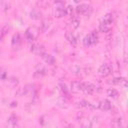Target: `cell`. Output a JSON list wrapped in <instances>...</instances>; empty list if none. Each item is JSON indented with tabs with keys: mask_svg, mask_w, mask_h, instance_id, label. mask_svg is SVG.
<instances>
[{
	"mask_svg": "<svg viewBox=\"0 0 128 128\" xmlns=\"http://www.w3.org/2000/svg\"><path fill=\"white\" fill-rule=\"evenodd\" d=\"M76 12L82 15H89L92 12V7L89 4H80L76 7Z\"/></svg>",
	"mask_w": 128,
	"mask_h": 128,
	"instance_id": "cell-1",
	"label": "cell"
},
{
	"mask_svg": "<svg viewBox=\"0 0 128 128\" xmlns=\"http://www.w3.org/2000/svg\"><path fill=\"white\" fill-rule=\"evenodd\" d=\"M111 72H112V68H111V66L109 64H103L98 69V74L101 77H106V76L110 75Z\"/></svg>",
	"mask_w": 128,
	"mask_h": 128,
	"instance_id": "cell-2",
	"label": "cell"
},
{
	"mask_svg": "<svg viewBox=\"0 0 128 128\" xmlns=\"http://www.w3.org/2000/svg\"><path fill=\"white\" fill-rule=\"evenodd\" d=\"M96 85L92 84V83H88V82H83L82 85V91L86 94H93L96 91Z\"/></svg>",
	"mask_w": 128,
	"mask_h": 128,
	"instance_id": "cell-3",
	"label": "cell"
},
{
	"mask_svg": "<svg viewBox=\"0 0 128 128\" xmlns=\"http://www.w3.org/2000/svg\"><path fill=\"white\" fill-rule=\"evenodd\" d=\"M66 15H67V13H66V8L64 5H58L54 9V16L56 18H62Z\"/></svg>",
	"mask_w": 128,
	"mask_h": 128,
	"instance_id": "cell-4",
	"label": "cell"
},
{
	"mask_svg": "<svg viewBox=\"0 0 128 128\" xmlns=\"http://www.w3.org/2000/svg\"><path fill=\"white\" fill-rule=\"evenodd\" d=\"M25 36H26V38H27L29 41H33V40L37 37V30H36L35 28L29 27V28L26 29Z\"/></svg>",
	"mask_w": 128,
	"mask_h": 128,
	"instance_id": "cell-5",
	"label": "cell"
},
{
	"mask_svg": "<svg viewBox=\"0 0 128 128\" xmlns=\"http://www.w3.org/2000/svg\"><path fill=\"white\" fill-rule=\"evenodd\" d=\"M82 85H83V82H80V81H73V82H71L70 90H71L73 93H78V92L82 91Z\"/></svg>",
	"mask_w": 128,
	"mask_h": 128,
	"instance_id": "cell-6",
	"label": "cell"
},
{
	"mask_svg": "<svg viewBox=\"0 0 128 128\" xmlns=\"http://www.w3.org/2000/svg\"><path fill=\"white\" fill-rule=\"evenodd\" d=\"M41 57H42V59H43V61L45 62V63H47L48 65H53L54 63H55V58H54V56H52L51 54H48V53H42L41 54Z\"/></svg>",
	"mask_w": 128,
	"mask_h": 128,
	"instance_id": "cell-7",
	"label": "cell"
},
{
	"mask_svg": "<svg viewBox=\"0 0 128 128\" xmlns=\"http://www.w3.org/2000/svg\"><path fill=\"white\" fill-rule=\"evenodd\" d=\"M65 38H66V40H67L72 46H76V44H77V38H76V36H75L72 32H66Z\"/></svg>",
	"mask_w": 128,
	"mask_h": 128,
	"instance_id": "cell-8",
	"label": "cell"
},
{
	"mask_svg": "<svg viewBox=\"0 0 128 128\" xmlns=\"http://www.w3.org/2000/svg\"><path fill=\"white\" fill-rule=\"evenodd\" d=\"M115 20V16H114V13H107L103 16L102 18V22L106 23V24H109L111 25Z\"/></svg>",
	"mask_w": 128,
	"mask_h": 128,
	"instance_id": "cell-9",
	"label": "cell"
},
{
	"mask_svg": "<svg viewBox=\"0 0 128 128\" xmlns=\"http://www.w3.org/2000/svg\"><path fill=\"white\" fill-rule=\"evenodd\" d=\"M99 108L102 110V111H109L111 109V103L109 100L105 99L103 101H101L99 103Z\"/></svg>",
	"mask_w": 128,
	"mask_h": 128,
	"instance_id": "cell-10",
	"label": "cell"
},
{
	"mask_svg": "<svg viewBox=\"0 0 128 128\" xmlns=\"http://www.w3.org/2000/svg\"><path fill=\"white\" fill-rule=\"evenodd\" d=\"M43 50H44V48H43V46L40 45V44H33V45L31 46V51H32L34 54H39V55H41V54L43 53Z\"/></svg>",
	"mask_w": 128,
	"mask_h": 128,
	"instance_id": "cell-11",
	"label": "cell"
},
{
	"mask_svg": "<svg viewBox=\"0 0 128 128\" xmlns=\"http://www.w3.org/2000/svg\"><path fill=\"white\" fill-rule=\"evenodd\" d=\"M57 105L61 108H67L68 107V100L65 96H61L57 100Z\"/></svg>",
	"mask_w": 128,
	"mask_h": 128,
	"instance_id": "cell-12",
	"label": "cell"
},
{
	"mask_svg": "<svg viewBox=\"0 0 128 128\" xmlns=\"http://www.w3.org/2000/svg\"><path fill=\"white\" fill-rule=\"evenodd\" d=\"M51 23H52L51 19H44V20L42 21V23H41V31H42V32L47 31V30L50 28Z\"/></svg>",
	"mask_w": 128,
	"mask_h": 128,
	"instance_id": "cell-13",
	"label": "cell"
},
{
	"mask_svg": "<svg viewBox=\"0 0 128 128\" xmlns=\"http://www.w3.org/2000/svg\"><path fill=\"white\" fill-rule=\"evenodd\" d=\"M88 37H89V40H90V44L91 45H95L98 42V34H97L96 31H92L88 35Z\"/></svg>",
	"mask_w": 128,
	"mask_h": 128,
	"instance_id": "cell-14",
	"label": "cell"
},
{
	"mask_svg": "<svg viewBox=\"0 0 128 128\" xmlns=\"http://www.w3.org/2000/svg\"><path fill=\"white\" fill-rule=\"evenodd\" d=\"M45 74H46V70H45L44 68H41V69L36 70V71L33 73V77H34L35 79H40V78H42L43 76H45Z\"/></svg>",
	"mask_w": 128,
	"mask_h": 128,
	"instance_id": "cell-15",
	"label": "cell"
},
{
	"mask_svg": "<svg viewBox=\"0 0 128 128\" xmlns=\"http://www.w3.org/2000/svg\"><path fill=\"white\" fill-rule=\"evenodd\" d=\"M33 91H34V85L28 84V85H26V86L23 88L22 93H23V95H30V94L33 93Z\"/></svg>",
	"mask_w": 128,
	"mask_h": 128,
	"instance_id": "cell-16",
	"label": "cell"
},
{
	"mask_svg": "<svg viewBox=\"0 0 128 128\" xmlns=\"http://www.w3.org/2000/svg\"><path fill=\"white\" fill-rule=\"evenodd\" d=\"M110 28H111V25L106 24V23H104V22H102V21H101V23L99 24V31H100V32L106 33V32H108V31L110 30Z\"/></svg>",
	"mask_w": 128,
	"mask_h": 128,
	"instance_id": "cell-17",
	"label": "cell"
},
{
	"mask_svg": "<svg viewBox=\"0 0 128 128\" xmlns=\"http://www.w3.org/2000/svg\"><path fill=\"white\" fill-rule=\"evenodd\" d=\"M106 93H107V96H109V97H111V98H117L118 95H119L118 91H117L116 89H114V88H109V89H107Z\"/></svg>",
	"mask_w": 128,
	"mask_h": 128,
	"instance_id": "cell-18",
	"label": "cell"
},
{
	"mask_svg": "<svg viewBox=\"0 0 128 128\" xmlns=\"http://www.w3.org/2000/svg\"><path fill=\"white\" fill-rule=\"evenodd\" d=\"M70 71H71V73H72L73 75L78 76V75H80V74H81L82 69H81L79 66H77V65H72V66L70 67Z\"/></svg>",
	"mask_w": 128,
	"mask_h": 128,
	"instance_id": "cell-19",
	"label": "cell"
},
{
	"mask_svg": "<svg viewBox=\"0 0 128 128\" xmlns=\"http://www.w3.org/2000/svg\"><path fill=\"white\" fill-rule=\"evenodd\" d=\"M20 42H21V38H20V35H19L18 33L14 34V35H13V37H12V45L17 47V46L20 44Z\"/></svg>",
	"mask_w": 128,
	"mask_h": 128,
	"instance_id": "cell-20",
	"label": "cell"
},
{
	"mask_svg": "<svg viewBox=\"0 0 128 128\" xmlns=\"http://www.w3.org/2000/svg\"><path fill=\"white\" fill-rule=\"evenodd\" d=\"M30 17H31V19H33V20H38V19H40V17H41V13H40L39 11H37L36 9H34V10L31 11Z\"/></svg>",
	"mask_w": 128,
	"mask_h": 128,
	"instance_id": "cell-21",
	"label": "cell"
},
{
	"mask_svg": "<svg viewBox=\"0 0 128 128\" xmlns=\"http://www.w3.org/2000/svg\"><path fill=\"white\" fill-rule=\"evenodd\" d=\"M122 80H123L122 77H114L110 81H108V83L109 84H112V85H121Z\"/></svg>",
	"mask_w": 128,
	"mask_h": 128,
	"instance_id": "cell-22",
	"label": "cell"
},
{
	"mask_svg": "<svg viewBox=\"0 0 128 128\" xmlns=\"http://www.w3.org/2000/svg\"><path fill=\"white\" fill-rule=\"evenodd\" d=\"M17 122H18V117L16 115H14V114H12L9 117V119H8V123L10 125H12V126H16L17 125Z\"/></svg>",
	"mask_w": 128,
	"mask_h": 128,
	"instance_id": "cell-23",
	"label": "cell"
},
{
	"mask_svg": "<svg viewBox=\"0 0 128 128\" xmlns=\"http://www.w3.org/2000/svg\"><path fill=\"white\" fill-rule=\"evenodd\" d=\"M18 82H19V81H18L17 78H15V77H11V78L8 79L7 84H8L10 87H15V86L18 85Z\"/></svg>",
	"mask_w": 128,
	"mask_h": 128,
	"instance_id": "cell-24",
	"label": "cell"
},
{
	"mask_svg": "<svg viewBox=\"0 0 128 128\" xmlns=\"http://www.w3.org/2000/svg\"><path fill=\"white\" fill-rule=\"evenodd\" d=\"M8 29H9L8 25H5V26L0 30V41H2V40H3L4 36H5V35L7 34V32H8Z\"/></svg>",
	"mask_w": 128,
	"mask_h": 128,
	"instance_id": "cell-25",
	"label": "cell"
},
{
	"mask_svg": "<svg viewBox=\"0 0 128 128\" xmlns=\"http://www.w3.org/2000/svg\"><path fill=\"white\" fill-rule=\"evenodd\" d=\"M8 7H9L8 4H7L4 0H0V12H3V11L8 10V9H9Z\"/></svg>",
	"mask_w": 128,
	"mask_h": 128,
	"instance_id": "cell-26",
	"label": "cell"
},
{
	"mask_svg": "<svg viewBox=\"0 0 128 128\" xmlns=\"http://www.w3.org/2000/svg\"><path fill=\"white\" fill-rule=\"evenodd\" d=\"M7 79V72L4 68H0V80L5 81Z\"/></svg>",
	"mask_w": 128,
	"mask_h": 128,
	"instance_id": "cell-27",
	"label": "cell"
},
{
	"mask_svg": "<svg viewBox=\"0 0 128 128\" xmlns=\"http://www.w3.org/2000/svg\"><path fill=\"white\" fill-rule=\"evenodd\" d=\"M71 25H72L73 28H78L79 25H80V21H79L77 18L73 17V18L71 19Z\"/></svg>",
	"mask_w": 128,
	"mask_h": 128,
	"instance_id": "cell-28",
	"label": "cell"
},
{
	"mask_svg": "<svg viewBox=\"0 0 128 128\" xmlns=\"http://www.w3.org/2000/svg\"><path fill=\"white\" fill-rule=\"evenodd\" d=\"M59 86H60V88H61V91L64 93V95H65V96H67V95L69 94V91H68V89H67L66 85H65V84H63V83H60V84H59Z\"/></svg>",
	"mask_w": 128,
	"mask_h": 128,
	"instance_id": "cell-29",
	"label": "cell"
},
{
	"mask_svg": "<svg viewBox=\"0 0 128 128\" xmlns=\"http://www.w3.org/2000/svg\"><path fill=\"white\" fill-rule=\"evenodd\" d=\"M83 45H84V46H86V47L91 46V44H90V40H89L88 35H86V36L84 37V39H83Z\"/></svg>",
	"mask_w": 128,
	"mask_h": 128,
	"instance_id": "cell-30",
	"label": "cell"
},
{
	"mask_svg": "<svg viewBox=\"0 0 128 128\" xmlns=\"http://www.w3.org/2000/svg\"><path fill=\"white\" fill-rule=\"evenodd\" d=\"M72 12H73V9H72V7H71V6H68V7L66 8V13H67V15H70V14H72Z\"/></svg>",
	"mask_w": 128,
	"mask_h": 128,
	"instance_id": "cell-31",
	"label": "cell"
},
{
	"mask_svg": "<svg viewBox=\"0 0 128 128\" xmlns=\"http://www.w3.org/2000/svg\"><path fill=\"white\" fill-rule=\"evenodd\" d=\"M54 3H56L58 5H64L65 4V1L64 0H54Z\"/></svg>",
	"mask_w": 128,
	"mask_h": 128,
	"instance_id": "cell-32",
	"label": "cell"
},
{
	"mask_svg": "<svg viewBox=\"0 0 128 128\" xmlns=\"http://www.w3.org/2000/svg\"><path fill=\"white\" fill-rule=\"evenodd\" d=\"M82 126H86V127H89V126H91V123H90V121H88V120H85V123H83L82 124Z\"/></svg>",
	"mask_w": 128,
	"mask_h": 128,
	"instance_id": "cell-33",
	"label": "cell"
},
{
	"mask_svg": "<svg viewBox=\"0 0 128 128\" xmlns=\"http://www.w3.org/2000/svg\"><path fill=\"white\" fill-rule=\"evenodd\" d=\"M81 0H74V2H76V3H79Z\"/></svg>",
	"mask_w": 128,
	"mask_h": 128,
	"instance_id": "cell-34",
	"label": "cell"
}]
</instances>
